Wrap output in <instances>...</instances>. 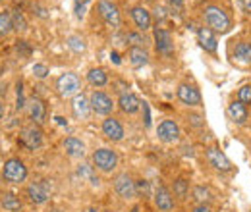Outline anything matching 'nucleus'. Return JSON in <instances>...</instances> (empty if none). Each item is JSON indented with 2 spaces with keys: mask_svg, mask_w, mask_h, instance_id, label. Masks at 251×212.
I'll return each mask as SVG.
<instances>
[{
  "mask_svg": "<svg viewBox=\"0 0 251 212\" xmlns=\"http://www.w3.org/2000/svg\"><path fill=\"white\" fill-rule=\"evenodd\" d=\"M203 20H205V25L209 29H213L217 35H224L232 29V20L228 16V12L224 8H220L219 4H207L205 10H203Z\"/></svg>",
  "mask_w": 251,
  "mask_h": 212,
  "instance_id": "1",
  "label": "nucleus"
},
{
  "mask_svg": "<svg viewBox=\"0 0 251 212\" xmlns=\"http://www.w3.org/2000/svg\"><path fill=\"white\" fill-rule=\"evenodd\" d=\"M2 178L8 183H24L27 180V168L20 158H8L2 166Z\"/></svg>",
  "mask_w": 251,
  "mask_h": 212,
  "instance_id": "2",
  "label": "nucleus"
},
{
  "mask_svg": "<svg viewBox=\"0 0 251 212\" xmlns=\"http://www.w3.org/2000/svg\"><path fill=\"white\" fill-rule=\"evenodd\" d=\"M91 160H93L95 168L100 170V172H104V174L114 172L116 166H118V154L112 151V149H108V147L97 149L93 152V156H91Z\"/></svg>",
  "mask_w": 251,
  "mask_h": 212,
  "instance_id": "3",
  "label": "nucleus"
},
{
  "mask_svg": "<svg viewBox=\"0 0 251 212\" xmlns=\"http://www.w3.org/2000/svg\"><path fill=\"white\" fill-rule=\"evenodd\" d=\"M56 91L62 98H74L81 91V79L74 71H66L56 79Z\"/></svg>",
  "mask_w": 251,
  "mask_h": 212,
  "instance_id": "4",
  "label": "nucleus"
},
{
  "mask_svg": "<svg viewBox=\"0 0 251 212\" xmlns=\"http://www.w3.org/2000/svg\"><path fill=\"white\" fill-rule=\"evenodd\" d=\"M89 104H91V110L99 116H110L112 110H114V100L110 94L102 91H93L89 94Z\"/></svg>",
  "mask_w": 251,
  "mask_h": 212,
  "instance_id": "5",
  "label": "nucleus"
},
{
  "mask_svg": "<svg viewBox=\"0 0 251 212\" xmlns=\"http://www.w3.org/2000/svg\"><path fill=\"white\" fill-rule=\"evenodd\" d=\"M205 154H207V160H209V164L217 170V172H232L234 170V166H232V162L228 160V156L222 152L219 145H211V147H207L205 149Z\"/></svg>",
  "mask_w": 251,
  "mask_h": 212,
  "instance_id": "6",
  "label": "nucleus"
},
{
  "mask_svg": "<svg viewBox=\"0 0 251 212\" xmlns=\"http://www.w3.org/2000/svg\"><path fill=\"white\" fill-rule=\"evenodd\" d=\"M99 16L108 27H120L122 18H120V8L112 0H100L99 2Z\"/></svg>",
  "mask_w": 251,
  "mask_h": 212,
  "instance_id": "7",
  "label": "nucleus"
},
{
  "mask_svg": "<svg viewBox=\"0 0 251 212\" xmlns=\"http://www.w3.org/2000/svg\"><path fill=\"white\" fill-rule=\"evenodd\" d=\"M153 37H155V48H157L158 54L164 56V58H172L174 52H176L172 35L166 29H162V27H157L155 33H153Z\"/></svg>",
  "mask_w": 251,
  "mask_h": 212,
  "instance_id": "8",
  "label": "nucleus"
},
{
  "mask_svg": "<svg viewBox=\"0 0 251 212\" xmlns=\"http://www.w3.org/2000/svg\"><path fill=\"white\" fill-rule=\"evenodd\" d=\"M176 94H178V100L186 106H201L203 104V98H201V93L195 85L191 83H180L178 89H176Z\"/></svg>",
  "mask_w": 251,
  "mask_h": 212,
  "instance_id": "9",
  "label": "nucleus"
},
{
  "mask_svg": "<svg viewBox=\"0 0 251 212\" xmlns=\"http://www.w3.org/2000/svg\"><path fill=\"white\" fill-rule=\"evenodd\" d=\"M114 191L126 199V201H129V199H133L135 195H137V187H135V182L131 180V176L127 174V172H122V174H118L116 178H114Z\"/></svg>",
  "mask_w": 251,
  "mask_h": 212,
  "instance_id": "10",
  "label": "nucleus"
},
{
  "mask_svg": "<svg viewBox=\"0 0 251 212\" xmlns=\"http://www.w3.org/2000/svg\"><path fill=\"white\" fill-rule=\"evenodd\" d=\"M100 129H102V135H104L108 141H112V143L122 141V139H124V135H126L124 125L120 123L118 118H114V116H106V118L102 120Z\"/></svg>",
  "mask_w": 251,
  "mask_h": 212,
  "instance_id": "11",
  "label": "nucleus"
},
{
  "mask_svg": "<svg viewBox=\"0 0 251 212\" xmlns=\"http://www.w3.org/2000/svg\"><path fill=\"white\" fill-rule=\"evenodd\" d=\"M153 201H155V207H157L160 212H172L174 211V195L170 193V189L162 183H158L155 187V193H153Z\"/></svg>",
  "mask_w": 251,
  "mask_h": 212,
  "instance_id": "12",
  "label": "nucleus"
},
{
  "mask_svg": "<svg viewBox=\"0 0 251 212\" xmlns=\"http://www.w3.org/2000/svg\"><path fill=\"white\" fill-rule=\"evenodd\" d=\"M157 135L162 143H176L180 139V125L174 120H162L157 125Z\"/></svg>",
  "mask_w": 251,
  "mask_h": 212,
  "instance_id": "13",
  "label": "nucleus"
},
{
  "mask_svg": "<svg viewBox=\"0 0 251 212\" xmlns=\"http://www.w3.org/2000/svg\"><path fill=\"white\" fill-rule=\"evenodd\" d=\"M20 141L27 149H39L43 145V131H41V127L37 123H31V125L24 127L22 133H20Z\"/></svg>",
  "mask_w": 251,
  "mask_h": 212,
  "instance_id": "14",
  "label": "nucleus"
},
{
  "mask_svg": "<svg viewBox=\"0 0 251 212\" xmlns=\"http://www.w3.org/2000/svg\"><path fill=\"white\" fill-rule=\"evenodd\" d=\"M27 197L31 199V203L35 205H43L49 201L50 197V185L49 182L41 180V182H33L27 185Z\"/></svg>",
  "mask_w": 251,
  "mask_h": 212,
  "instance_id": "15",
  "label": "nucleus"
},
{
  "mask_svg": "<svg viewBox=\"0 0 251 212\" xmlns=\"http://www.w3.org/2000/svg\"><path fill=\"white\" fill-rule=\"evenodd\" d=\"M197 41L201 45V48L209 54H217V48H219V41H217V33L213 29H209L207 25L199 27L197 29Z\"/></svg>",
  "mask_w": 251,
  "mask_h": 212,
  "instance_id": "16",
  "label": "nucleus"
},
{
  "mask_svg": "<svg viewBox=\"0 0 251 212\" xmlns=\"http://www.w3.org/2000/svg\"><path fill=\"white\" fill-rule=\"evenodd\" d=\"M91 112H93V110H91L89 98H87L83 93H77V94L72 98V114H74L77 120H87Z\"/></svg>",
  "mask_w": 251,
  "mask_h": 212,
  "instance_id": "17",
  "label": "nucleus"
},
{
  "mask_svg": "<svg viewBox=\"0 0 251 212\" xmlns=\"http://www.w3.org/2000/svg\"><path fill=\"white\" fill-rule=\"evenodd\" d=\"M131 20H133V24H135V27L141 31H149L151 29V25H153V16H151V12L147 10V8H143V6H133L131 8Z\"/></svg>",
  "mask_w": 251,
  "mask_h": 212,
  "instance_id": "18",
  "label": "nucleus"
},
{
  "mask_svg": "<svg viewBox=\"0 0 251 212\" xmlns=\"http://www.w3.org/2000/svg\"><path fill=\"white\" fill-rule=\"evenodd\" d=\"M228 116H230V120L234 121V123H238V125H244L246 121L250 120L248 106L242 104L240 100H232V102L228 104Z\"/></svg>",
  "mask_w": 251,
  "mask_h": 212,
  "instance_id": "19",
  "label": "nucleus"
},
{
  "mask_svg": "<svg viewBox=\"0 0 251 212\" xmlns=\"http://www.w3.org/2000/svg\"><path fill=\"white\" fill-rule=\"evenodd\" d=\"M118 106H120V110L124 112V114H135L139 108H141V102H139V98L133 94V93L126 91L120 94V98H118Z\"/></svg>",
  "mask_w": 251,
  "mask_h": 212,
  "instance_id": "20",
  "label": "nucleus"
},
{
  "mask_svg": "<svg viewBox=\"0 0 251 212\" xmlns=\"http://www.w3.org/2000/svg\"><path fill=\"white\" fill-rule=\"evenodd\" d=\"M127 60L131 68H143L149 64V52L143 47H129L127 48Z\"/></svg>",
  "mask_w": 251,
  "mask_h": 212,
  "instance_id": "21",
  "label": "nucleus"
},
{
  "mask_svg": "<svg viewBox=\"0 0 251 212\" xmlns=\"http://www.w3.org/2000/svg\"><path fill=\"white\" fill-rule=\"evenodd\" d=\"M232 54H234V60L240 62L242 66H251V43H248V41H238L234 45Z\"/></svg>",
  "mask_w": 251,
  "mask_h": 212,
  "instance_id": "22",
  "label": "nucleus"
},
{
  "mask_svg": "<svg viewBox=\"0 0 251 212\" xmlns=\"http://www.w3.org/2000/svg\"><path fill=\"white\" fill-rule=\"evenodd\" d=\"M27 110H29V118L33 120V123H43L45 116H47V108H45V102L37 96H33L31 100L27 102Z\"/></svg>",
  "mask_w": 251,
  "mask_h": 212,
  "instance_id": "23",
  "label": "nucleus"
},
{
  "mask_svg": "<svg viewBox=\"0 0 251 212\" xmlns=\"http://www.w3.org/2000/svg\"><path fill=\"white\" fill-rule=\"evenodd\" d=\"M64 149L68 152V156H72V158H83L85 156V145H83V141L77 139V137H74V135H70V137L64 139Z\"/></svg>",
  "mask_w": 251,
  "mask_h": 212,
  "instance_id": "24",
  "label": "nucleus"
},
{
  "mask_svg": "<svg viewBox=\"0 0 251 212\" xmlns=\"http://www.w3.org/2000/svg\"><path fill=\"white\" fill-rule=\"evenodd\" d=\"M87 81H89V85L99 89V87H104L108 83V75H106V71L102 68H91L87 71Z\"/></svg>",
  "mask_w": 251,
  "mask_h": 212,
  "instance_id": "25",
  "label": "nucleus"
},
{
  "mask_svg": "<svg viewBox=\"0 0 251 212\" xmlns=\"http://www.w3.org/2000/svg\"><path fill=\"white\" fill-rule=\"evenodd\" d=\"M66 45H68V48H70L72 52H75V54H83V52L87 50V43H85V39L79 37V35H68V37H66Z\"/></svg>",
  "mask_w": 251,
  "mask_h": 212,
  "instance_id": "26",
  "label": "nucleus"
},
{
  "mask_svg": "<svg viewBox=\"0 0 251 212\" xmlns=\"http://www.w3.org/2000/svg\"><path fill=\"white\" fill-rule=\"evenodd\" d=\"M0 207L8 212H18V211H22V201H20V197H16L14 193H6V195L0 199Z\"/></svg>",
  "mask_w": 251,
  "mask_h": 212,
  "instance_id": "27",
  "label": "nucleus"
},
{
  "mask_svg": "<svg viewBox=\"0 0 251 212\" xmlns=\"http://www.w3.org/2000/svg\"><path fill=\"white\" fill-rule=\"evenodd\" d=\"M172 195H174L176 199H180V201H186L189 195V183L186 182L184 178L174 180V183H172Z\"/></svg>",
  "mask_w": 251,
  "mask_h": 212,
  "instance_id": "28",
  "label": "nucleus"
},
{
  "mask_svg": "<svg viewBox=\"0 0 251 212\" xmlns=\"http://www.w3.org/2000/svg\"><path fill=\"white\" fill-rule=\"evenodd\" d=\"M191 197L197 201V205H207V201L211 199V193H209L207 187H203V185H195V187L191 189Z\"/></svg>",
  "mask_w": 251,
  "mask_h": 212,
  "instance_id": "29",
  "label": "nucleus"
},
{
  "mask_svg": "<svg viewBox=\"0 0 251 212\" xmlns=\"http://www.w3.org/2000/svg\"><path fill=\"white\" fill-rule=\"evenodd\" d=\"M14 29V24H12V16L8 12H0V35L6 37L10 35Z\"/></svg>",
  "mask_w": 251,
  "mask_h": 212,
  "instance_id": "30",
  "label": "nucleus"
},
{
  "mask_svg": "<svg viewBox=\"0 0 251 212\" xmlns=\"http://www.w3.org/2000/svg\"><path fill=\"white\" fill-rule=\"evenodd\" d=\"M12 24H14V29L16 31H25L29 25H27V20H25V16L20 12V10H14L12 14Z\"/></svg>",
  "mask_w": 251,
  "mask_h": 212,
  "instance_id": "31",
  "label": "nucleus"
},
{
  "mask_svg": "<svg viewBox=\"0 0 251 212\" xmlns=\"http://www.w3.org/2000/svg\"><path fill=\"white\" fill-rule=\"evenodd\" d=\"M126 41H127L131 47H145V43H147V39L143 37L141 31H129V33L126 35Z\"/></svg>",
  "mask_w": 251,
  "mask_h": 212,
  "instance_id": "32",
  "label": "nucleus"
},
{
  "mask_svg": "<svg viewBox=\"0 0 251 212\" xmlns=\"http://www.w3.org/2000/svg\"><path fill=\"white\" fill-rule=\"evenodd\" d=\"M238 100H240L242 104L250 106L251 104V85H242V87L238 89Z\"/></svg>",
  "mask_w": 251,
  "mask_h": 212,
  "instance_id": "33",
  "label": "nucleus"
},
{
  "mask_svg": "<svg viewBox=\"0 0 251 212\" xmlns=\"http://www.w3.org/2000/svg\"><path fill=\"white\" fill-rule=\"evenodd\" d=\"M31 71H33V75H35V77H39V79H45V77L50 73V71H49V68H47L45 64H35V66L31 68Z\"/></svg>",
  "mask_w": 251,
  "mask_h": 212,
  "instance_id": "34",
  "label": "nucleus"
},
{
  "mask_svg": "<svg viewBox=\"0 0 251 212\" xmlns=\"http://www.w3.org/2000/svg\"><path fill=\"white\" fill-rule=\"evenodd\" d=\"M89 0H75V18L81 20L85 16V8H87Z\"/></svg>",
  "mask_w": 251,
  "mask_h": 212,
  "instance_id": "35",
  "label": "nucleus"
},
{
  "mask_svg": "<svg viewBox=\"0 0 251 212\" xmlns=\"http://www.w3.org/2000/svg\"><path fill=\"white\" fill-rule=\"evenodd\" d=\"M191 212H213V209L209 207V205H195Z\"/></svg>",
  "mask_w": 251,
  "mask_h": 212,
  "instance_id": "36",
  "label": "nucleus"
},
{
  "mask_svg": "<svg viewBox=\"0 0 251 212\" xmlns=\"http://www.w3.org/2000/svg\"><path fill=\"white\" fill-rule=\"evenodd\" d=\"M155 18H157V20H164V18H166V12H164L162 6H157V8H155Z\"/></svg>",
  "mask_w": 251,
  "mask_h": 212,
  "instance_id": "37",
  "label": "nucleus"
},
{
  "mask_svg": "<svg viewBox=\"0 0 251 212\" xmlns=\"http://www.w3.org/2000/svg\"><path fill=\"white\" fill-rule=\"evenodd\" d=\"M242 8H244V12H248L251 16V0H242Z\"/></svg>",
  "mask_w": 251,
  "mask_h": 212,
  "instance_id": "38",
  "label": "nucleus"
},
{
  "mask_svg": "<svg viewBox=\"0 0 251 212\" xmlns=\"http://www.w3.org/2000/svg\"><path fill=\"white\" fill-rule=\"evenodd\" d=\"M143 110H145V125L149 127V125H151V120H149V106H147L145 102H143Z\"/></svg>",
  "mask_w": 251,
  "mask_h": 212,
  "instance_id": "39",
  "label": "nucleus"
},
{
  "mask_svg": "<svg viewBox=\"0 0 251 212\" xmlns=\"http://www.w3.org/2000/svg\"><path fill=\"white\" fill-rule=\"evenodd\" d=\"M168 4H170L172 8H182V6H184V0H168Z\"/></svg>",
  "mask_w": 251,
  "mask_h": 212,
  "instance_id": "40",
  "label": "nucleus"
},
{
  "mask_svg": "<svg viewBox=\"0 0 251 212\" xmlns=\"http://www.w3.org/2000/svg\"><path fill=\"white\" fill-rule=\"evenodd\" d=\"M110 58L114 60V64H120V58H118V54H116V52H110Z\"/></svg>",
  "mask_w": 251,
  "mask_h": 212,
  "instance_id": "41",
  "label": "nucleus"
},
{
  "mask_svg": "<svg viewBox=\"0 0 251 212\" xmlns=\"http://www.w3.org/2000/svg\"><path fill=\"white\" fill-rule=\"evenodd\" d=\"M2 118H4V102L0 100V120H2Z\"/></svg>",
  "mask_w": 251,
  "mask_h": 212,
  "instance_id": "42",
  "label": "nucleus"
},
{
  "mask_svg": "<svg viewBox=\"0 0 251 212\" xmlns=\"http://www.w3.org/2000/svg\"><path fill=\"white\" fill-rule=\"evenodd\" d=\"M50 212H62V211H58V209H52Z\"/></svg>",
  "mask_w": 251,
  "mask_h": 212,
  "instance_id": "43",
  "label": "nucleus"
},
{
  "mask_svg": "<svg viewBox=\"0 0 251 212\" xmlns=\"http://www.w3.org/2000/svg\"><path fill=\"white\" fill-rule=\"evenodd\" d=\"M197 2H205V0H197Z\"/></svg>",
  "mask_w": 251,
  "mask_h": 212,
  "instance_id": "44",
  "label": "nucleus"
},
{
  "mask_svg": "<svg viewBox=\"0 0 251 212\" xmlns=\"http://www.w3.org/2000/svg\"><path fill=\"white\" fill-rule=\"evenodd\" d=\"M147 2H151V0H147Z\"/></svg>",
  "mask_w": 251,
  "mask_h": 212,
  "instance_id": "45",
  "label": "nucleus"
}]
</instances>
